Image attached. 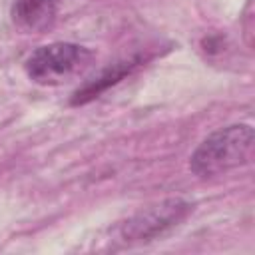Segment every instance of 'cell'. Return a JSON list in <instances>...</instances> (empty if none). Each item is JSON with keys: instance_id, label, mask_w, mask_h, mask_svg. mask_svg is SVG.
<instances>
[{"instance_id": "cell-5", "label": "cell", "mask_w": 255, "mask_h": 255, "mask_svg": "<svg viewBox=\"0 0 255 255\" xmlns=\"http://www.w3.org/2000/svg\"><path fill=\"white\" fill-rule=\"evenodd\" d=\"M133 68V62H128V64H116V66H112V68H108L106 72H102L96 80H92V82H88L82 90H78L76 92V96H74V100H72V104H86V102H90V100H94V98H98L106 88H110V86H114L116 82H120L126 74H129V70Z\"/></svg>"}, {"instance_id": "cell-4", "label": "cell", "mask_w": 255, "mask_h": 255, "mask_svg": "<svg viewBox=\"0 0 255 255\" xmlns=\"http://www.w3.org/2000/svg\"><path fill=\"white\" fill-rule=\"evenodd\" d=\"M12 22L28 34L48 32L58 16V0H14Z\"/></svg>"}, {"instance_id": "cell-2", "label": "cell", "mask_w": 255, "mask_h": 255, "mask_svg": "<svg viewBox=\"0 0 255 255\" xmlns=\"http://www.w3.org/2000/svg\"><path fill=\"white\" fill-rule=\"evenodd\" d=\"M92 62L94 54L88 48L72 42H54L34 50L24 70L28 78L40 86H58L86 72Z\"/></svg>"}, {"instance_id": "cell-1", "label": "cell", "mask_w": 255, "mask_h": 255, "mask_svg": "<svg viewBox=\"0 0 255 255\" xmlns=\"http://www.w3.org/2000/svg\"><path fill=\"white\" fill-rule=\"evenodd\" d=\"M255 145L253 128L247 124H233L207 135L189 159V169L199 177H213L227 173L249 161Z\"/></svg>"}, {"instance_id": "cell-3", "label": "cell", "mask_w": 255, "mask_h": 255, "mask_svg": "<svg viewBox=\"0 0 255 255\" xmlns=\"http://www.w3.org/2000/svg\"><path fill=\"white\" fill-rule=\"evenodd\" d=\"M193 205L181 197H169L163 199L155 205H149L135 215H131L124 225H122V237L128 243H143L151 241L171 227L179 225L189 213Z\"/></svg>"}]
</instances>
